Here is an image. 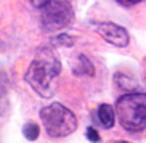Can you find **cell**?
I'll return each mask as SVG.
<instances>
[{
  "label": "cell",
  "instance_id": "obj_11",
  "mask_svg": "<svg viewBox=\"0 0 146 143\" xmlns=\"http://www.w3.org/2000/svg\"><path fill=\"white\" fill-rule=\"evenodd\" d=\"M85 137L90 140L92 143H98L100 140H101V137H100V134L96 132V129H95V127H88V129H87Z\"/></svg>",
  "mask_w": 146,
  "mask_h": 143
},
{
  "label": "cell",
  "instance_id": "obj_6",
  "mask_svg": "<svg viewBox=\"0 0 146 143\" xmlns=\"http://www.w3.org/2000/svg\"><path fill=\"white\" fill-rule=\"evenodd\" d=\"M96 114H98L100 124H101L104 129L114 127V122H116V111H114V108H112L111 104H106V103L100 104Z\"/></svg>",
  "mask_w": 146,
  "mask_h": 143
},
{
  "label": "cell",
  "instance_id": "obj_7",
  "mask_svg": "<svg viewBox=\"0 0 146 143\" xmlns=\"http://www.w3.org/2000/svg\"><path fill=\"white\" fill-rule=\"evenodd\" d=\"M72 72L76 76H95V68L85 55H79L76 65H72Z\"/></svg>",
  "mask_w": 146,
  "mask_h": 143
},
{
  "label": "cell",
  "instance_id": "obj_5",
  "mask_svg": "<svg viewBox=\"0 0 146 143\" xmlns=\"http://www.w3.org/2000/svg\"><path fill=\"white\" fill-rule=\"evenodd\" d=\"M93 27L108 43H111V45H114V47L124 48V47H127L129 42H130L129 31L125 29L124 26L116 24V23L103 21V23H96Z\"/></svg>",
  "mask_w": 146,
  "mask_h": 143
},
{
  "label": "cell",
  "instance_id": "obj_14",
  "mask_svg": "<svg viewBox=\"0 0 146 143\" xmlns=\"http://www.w3.org/2000/svg\"><path fill=\"white\" fill-rule=\"evenodd\" d=\"M143 71H145V77H146V58H145V61H143Z\"/></svg>",
  "mask_w": 146,
  "mask_h": 143
},
{
  "label": "cell",
  "instance_id": "obj_12",
  "mask_svg": "<svg viewBox=\"0 0 146 143\" xmlns=\"http://www.w3.org/2000/svg\"><path fill=\"white\" fill-rule=\"evenodd\" d=\"M117 3H120L122 7H133V5L140 3V2H143V0H116Z\"/></svg>",
  "mask_w": 146,
  "mask_h": 143
},
{
  "label": "cell",
  "instance_id": "obj_2",
  "mask_svg": "<svg viewBox=\"0 0 146 143\" xmlns=\"http://www.w3.org/2000/svg\"><path fill=\"white\" fill-rule=\"evenodd\" d=\"M116 114L120 126L129 132H141L146 129V93L129 92L116 103Z\"/></svg>",
  "mask_w": 146,
  "mask_h": 143
},
{
  "label": "cell",
  "instance_id": "obj_1",
  "mask_svg": "<svg viewBox=\"0 0 146 143\" xmlns=\"http://www.w3.org/2000/svg\"><path fill=\"white\" fill-rule=\"evenodd\" d=\"M61 72V61L56 57L53 48L42 47L37 50L35 58L26 71V82L31 88L42 98H50L55 95L58 87V77Z\"/></svg>",
  "mask_w": 146,
  "mask_h": 143
},
{
  "label": "cell",
  "instance_id": "obj_3",
  "mask_svg": "<svg viewBox=\"0 0 146 143\" xmlns=\"http://www.w3.org/2000/svg\"><path fill=\"white\" fill-rule=\"evenodd\" d=\"M40 121L47 130V134L53 138L68 137L77 129V117L69 108L61 103H52L42 108Z\"/></svg>",
  "mask_w": 146,
  "mask_h": 143
},
{
  "label": "cell",
  "instance_id": "obj_4",
  "mask_svg": "<svg viewBox=\"0 0 146 143\" xmlns=\"http://www.w3.org/2000/svg\"><path fill=\"white\" fill-rule=\"evenodd\" d=\"M74 19V10L66 0H50L40 8V23L45 31L55 32L68 27Z\"/></svg>",
  "mask_w": 146,
  "mask_h": 143
},
{
  "label": "cell",
  "instance_id": "obj_13",
  "mask_svg": "<svg viewBox=\"0 0 146 143\" xmlns=\"http://www.w3.org/2000/svg\"><path fill=\"white\" fill-rule=\"evenodd\" d=\"M31 2V5H34L35 8H42V7H45V5L48 3V2H50V0H29Z\"/></svg>",
  "mask_w": 146,
  "mask_h": 143
},
{
  "label": "cell",
  "instance_id": "obj_10",
  "mask_svg": "<svg viewBox=\"0 0 146 143\" xmlns=\"http://www.w3.org/2000/svg\"><path fill=\"white\" fill-rule=\"evenodd\" d=\"M52 42L55 45H60V47H72L76 40L68 34H60V35H56V37H53Z\"/></svg>",
  "mask_w": 146,
  "mask_h": 143
},
{
  "label": "cell",
  "instance_id": "obj_15",
  "mask_svg": "<svg viewBox=\"0 0 146 143\" xmlns=\"http://www.w3.org/2000/svg\"><path fill=\"white\" fill-rule=\"evenodd\" d=\"M114 143H129V142H124V140H117V142H114Z\"/></svg>",
  "mask_w": 146,
  "mask_h": 143
},
{
  "label": "cell",
  "instance_id": "obj_8",
  "mask_svg": "<svg viewBox=\"0 0 146 143\" xmlns=\"http://www.w3.org/2000/svg\"><path fill=\"white\" fill-rule=\"evenodd\" d=\"M10 101H8V87H7V79L3 74H0V116L8 113Z\"/></svg>",
  "mask_w": 146,
  "mask_h": 143
},
{
  "label": "cell",
  "instance_id": "obj_9",
  "mask_svg": "<svg viewBox=\"0 0 146 143\" xmlns=\"http://www.w3.org/2000/svg\"><path fill=\"white\" fill-rule=\"evenodd\" d=\"M23 134H24V137H26L29 142H34V140L39 138L40 129H39V126H37V124L29 122V124H26V126L23 127Z\"/></svg>",
  "mask_w": 146,
  "mask_h": 143
}]
</instances>
